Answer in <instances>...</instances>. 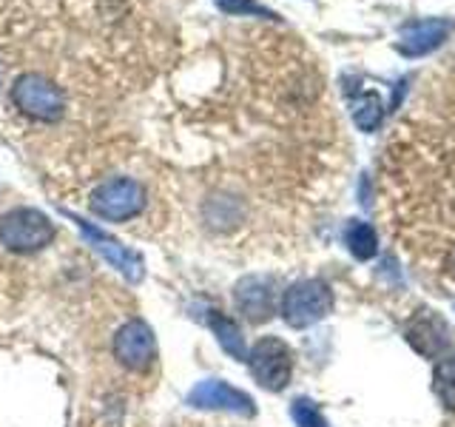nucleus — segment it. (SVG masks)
I'll list each match as a JSON object with an SVG mask.
<instances>
[{
  "label": "nucleus",
  "instance_id": "nucleus-12",
  "mask_svg": "<svg viewBox=\"0 0 455 427\" xmlns=\"http://www.w3.org/2000/svg\"><path fill=\"white\" fill-rule=\"evenodd\" d=\"M345 246L355 260H373L379 254V234L370 222H350L345 231Z\"/></svg>",
  "mask_w": 455,
  "mask_h": 427
},
{
  "label": "nucleus",
  "instance_id": "nucleus-9",
  "mask_svg": "<svg viewBox=\"0 0 455 427\" xmlns=\"http://www.w3.org/2000/svg\"><path fill=\"white\" fill-rule=\"evenodd\" d=\"M234 302L242 317L253 325L267 322L276 313L274 285H270V279H265V277H242L234 288Z\"/></svg>",
  "mask_w": 455,
  "mask_h": 427
},
{
  "label": "nucleus",
  "instance_id": "nucleus-14",
  "mask_svg": "<svg viewBox=\"0 0 455 427\" xmlns=\"http://www.w3.org/2000/svg\"><path fill=\"white\" fill-rule=\"evenodd\" d=\"M205 217L211 225H217V228H231L239 222L242 217V211L239 205L234 203L231 197H217V199H211V203L205 205Z\"/></svg>",
  "mask_w": 455,
  "mask_h": 427
},
{
  "label": "nucleus",
  "instance_id": "nucleus-3",
  "mask_svg": "<svg viewBox=\"0 0 455 427\" xmlns=\"http://www.w3.org/2000/svg\"><path fill=\"white\" fill-rule=\"evenodd\" d=\"M89 208L100 220L125 222L146 208V189L132 177H111L92 191Z\"/></svg>",
  "mask_w": 455,
  "mask_h": 427
},
{
  "label": "nucleus",
  "instance_id": "nucleus-13",
  "mask_svg": "<svg viewBox=\"0 0 455 427\" xmlns=\"http://www.w3.org/2000/svg\"><path fill=\"white\" fill-rule=\"evenodd\" d=\"M433 388H435V396L441 399V405L447 410H455V356H444V359L435 365Z\"/></svg>",
  "mask_w": 455,
  "mask_h": 427
},
{
  "label": "nucleus",
  "instance_id": "nucleus-5",
  "mask_svg": "<svg viewBox=\"0 0 455 427\" xmlns=\"http://www.w3.org/2000/svg\"><path fill=\"white\" fill-rule=\"evenodd\" d=\"M248 365L253 379L262 384L265 391H284L293 374V350L288 342L279 336H262L248 353Z\"/></svg>",
  "mask_w": 455,
  "mask_h": 427
},
{
  "label": "nucleus",
  "instance_id": "nucleus-15",
  "mask_svg": "<svg viewBox=\"0 0 455 427\" xmlns=\"http://www.w3.org/2000/svg\"><path fill=\"white\" fill-rule=\"evenodd\" d=\"M291 416L296 422V427H327L322 410L310 402V399H293L291 405Z\"/></svg>",
  "mask_w": 455,
  "mask_h": 427
},
{
  "label": "nucleus",
  "instance_id": "nucleus-7",
  "mask_svg": "<svg viewBox=\"0 0 455 427\" xmlns=\"http://www.w3.org/2000/svg\"><path fill=\"white\" fill-rule=\"evenodd\" d=\"M63 214H66V217H68L71 222H77V228L83 231V237L92 242V248L103 254L106 260H108L114 268H117L128 282H140V279H142V274H146V268H142V256H140L137 251L125 248L120 239H114L111 234L100 231V228H94L92 222H85L83 217H75V214H68V211H63Z\"/></svg>",
  "mask_w": 455,
  "mask_h": 427
},
{
  "label": "nucleus",
  "instance_id": "nucleus-8",
  "mask_svg": "<svg viewBox=\"0 0 455 427\" xmlns=\"http://www.w3.org/2000/svg\"><path fill=\"white\" fill-rule=\"evenodd\" d=\"M188 405L196 410H228V413H239V416H253L256 413L253 399L248 393L231 388V384L222 379L199 382L188 393Z\"/></svg>",
  "mask_w": 455,
  "mask_h": 427
},
{
  "label": "nucleus",
  "instance_id": "nucleus-1",
  "mask_svg": "<svg viewBox=\"0 0 455 427\" xmlns=\"http://www.w3.org/2000/svg\"><path fill=\"white\" fill-rule=\"evenodd\" d=\"M333 310V291L324 279H299L282 294L279 313L291 327H310Z\"/></svg>",
  "mask_w": 455,
  "mask_h": 427
},
{
  "label": "nucleus",
  "instance_id": "nucleus-10",
  "mask_svg": "<svg viewBox=\"0 0 455 427\" xmlns=\"http://www.w3.org/2000/svg\"><path fill=\"white\" fill-rule=\"evenodd\" d=\"M404 334H407L410 345L416 348L419 353L430 356V359H435V356H441V353H447V348L452 345L450 325L433 310H419L416 317L407 322Z\"/></svg>",
  "mask_w": 455,
  "mask_h": 427
},
{
  "label": "nucleus",
  "instance_id": "nucleus-6",
  "mask_svg": "<svg viewBox=\"0 0 455 427\" xmlns=\"http://www.w3.org/2000/svg\"><path fill=\"white\" fill-rule=\"evenodd\" d=\"M114 359L125 370L134 374H146L156 362V336L142 319H128L120 325V331L114 334Z\"/></svg>",
  "mask_w": 455,
  "mask_h": 427
},
{
  "label": "nucleus",
  "instance_id": "nucleus-11",
  "mask_svg": "<svg viewBox=\"0 0 455 427\" xmlns=\"http://www.w3.org/2000/svg\"><path fill=\"white\" fill-rule=\"evenodd\" d=\"M208 325H211V331L217 334V342L222 345V350L228 356H234V359H248V350H245V336H242L239 331V325L231 319V317H225V313L220 310H211L208 313Z\"/></svg>",
  "mask_w": 455,
  "mask_h": 427
},
{
  "label": "nucleus",
  "instance_id": "nucleus-4",
  "mask_svg": "<svg viewBox=\"0 0 455 427\" xmlns=\"http://www.w3.org/2000/svg\"><path fill=\"white\" fill-rule=\"evenodd\" d=\"M12 103L23 114H28V117L54 123V120H60L66 111V94L60 92V85H54L49 77L23 75L12 85Z\"/></svg>",
  "mask_w": 455,
  "mask_h": 427
},
{
  "label": "nucleus",
  "instance_id": "nucleus-2",
  "mask_svg": "<svg viewBox=\"0 0 455 427\" xmlns=\"http://www.w3.org/2000/svg\"><path fill=\"white\" fill-rule=\"evenodd\" d=\"M54 239V225L37 208H14L0 217V242L12 254H37Z\"/></svg>",
  "mask_w": 455,
  "mask_h": 427
}]
</instances>
